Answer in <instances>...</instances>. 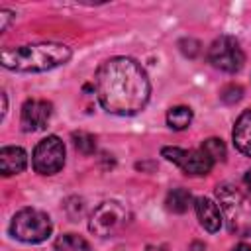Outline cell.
I'll list each match as a JSON object with an SVG mask.
<instances>
[{"label": "cell", "instance_id": "1", "mask_svg": "<svg viewBox=\"0 0 251 251\" xmlns=\"http://www.w3.org/2000/svg\"><path fill=\"white\" fill-rule=\"evenodd\" d=\"M94 88L100 106L116 116L139 114L151 96L147 73L135 59L124 55L110 57L98 67Z\"/></svg>", "mask_w": 251, "mask_h": 251}, {"label": "cell", "instance_id": "2", "mask_svg": "<svg viewBox=\"0 0 251 251\" xmlns=\"http://www.w3.org/2000/svg\"><path fill=\"white\" fill-rule=\"evenodd\" d=\"M73 51L69 45L63 43H29L20 47H6L2 49L0 61L2 67L16 73H45L55 67L69 63Z\"/></svg>", "mask_w": 251, "mask_h": 251}, {"label": "cell", "instance_id": "3", "mask_svg": "<svg viewBox=\"0 0 251 251\" xmlns=\"http://www.w3.org/2000/svg\"><path fill=\"white\" fill-rule=\"evenodd\" d=\"M216 198L227 231L237 237L251 235V198L229 182L216 186Z\"/></svg>", "mask_w": 251, "mask_h": 251}, {"label": "cell", "instance_id": "4", "mask_svg": "<svg viewBox=\"0 0 251 251\" xmlns=\"http://www.w3.org/2000/svg\"><path fill=\"white\" fill-rule=\"evenodd\" d=\"M53 231L51 218L35 208H22L10 222V233L24 243H41Z\"/></svg>", "mask_w": 251, "mask_h": 251}, {"label": "cell", "instance_id": "5", "mask_svg": "<svg viewBox=\"0 0 251 251\" xmlns=\"http://www.w3.org/2000/svg\"><path fill=\"white\" fill-rule=\"evenodd\" d=\"M129 214L127 210L114 200H106L94 208L88 220V229L98 237H112L120 233L127 226Z\"/></svg>", "mask_w": 251, "mask_h": 251}, {"label": "cell", "instance_id": "6", "mask_svg": "<svg viewBox=\"0 0 251 251\" xmlns=\"http://www.w3.org/2000/svg\"><path fill=\"white\" fill-rule=\"evenodd\" d=\"M208 61L224 73H237L245 63V53L235 37L220 35L208 47Z\"/></svg>", "mask_w": 251, "mask_h": 251}, {"label": "cell", "instance_id": "7", "mask_svg": "<svg viewBox=\"0 0 251 251\" xmlns=\"http://www.w3.org/2000/svg\"><path fill=\"white\" fill-rule=\"evenodd\" d=\"M33 171L39 175H55L65 165V143L57 135L43 137L31 155Z\"/></svg>", "mask_w": 251, "mask_h": 251}, {"label": "cell", "instance_id": "8", "mask_svg": "<svg viewBox=\"0 0 251 251\" xmlns=\"http://www.w3.org/2000/svg\"><path fill=\"white\" fill-rule=\"evenodd\" d=\"M161 155L175 163L182 173L192 175V176H202L208 175L214 167V161L200 149H180V147H163Z\"/></svg>", "mask_w": 251, "mask_h": 251}, {"label": "cell", "instance_id": "9", "mask_svg": "<svg viewBox=\"0 0 251 251\" xmlns=\"http://www.w3.org/2000/svg\"><path fill=\"white\" fill-rule=\"evenodd\" d=\"M53 114V104L41 98H29L24 102L22 106V116H20V124L24 131H39L43 129Z\"/></svg>", "mask_w": 251, "mask_h": 251}, {"label": "cell", "instance_id": "10", "mask_svg": "<svg viewBox=\"0 0 251 251\" xmlns=\"http://www.w3.org/2000/svg\"><path fill=\"white\" fill-rule=\"evenodd\" d=\"M194 210H196V216H198V222L200 226L210 231V233H216L220 227H222V210L218 208L216 202H212L210 198L206 196H200L194 200Z\"/></svg>", "mask_w": 251, "mask_h": 251}, {"label": "cell", "instance_id": "11", "mask_svg": "<svg viewBox=\"0 0 251 251\" xmlns=\"http://www.w3.org/2000/svg\"><path fill=\"white\" fill-rule=\"evenodd\" d=\"M27 167V153L18 145H4L0 149V171L4 176L20 175Z\"/></svg>", "mask_w": 251, "mask_h": 251}, {"label": "cell", "instance_id": "12", "mask_svg": "<svg viewBox=\"0 0 251 251\" xmlns=\"http://www.w3.org/2000/svg\"><path fill=\"white\" fill-rule=\"evenodd\" d=\"M231 141L233 147L251 157V110H245L239 114V118L233 124V131H231Z\"/></svg>", "mask_w": 251, "mask_h": 251}, {"label": "cell", "instance_id": "13", "mask_svg": "<svg viewBox=\"0 0 251 251\" xmlns=\"http://www.w3.org/2000/svg\"><path fill=\"white\" fill-rule=\"evenodd\" d=\"M192 202H194V198L186 188H173V190H169V194L165 198L167 210H171L175 214H184L192 206Z\"/></svg>", "mask_w": 251, "mask_h": 251}, {"label": "cell", "instance_id": "14", "mask_svg": "<svg viewBox=\"0 0 251 251\" xmlns=\"http://www.w3.org/2000/svg\"><path fill=\"white\" fill-rule=\"evenodd\" d=\"M192 122V110L188 106H173L169 112H167V126L171 129H186Z\"/></svg>", "mask_w": 251, "mask_h": 251}, {"label": "cell", "instance_id": "15", "mask_svg": "<svg viewBox=\"0 0 251 251\" xmlns=\"http://www.w3.org/2000/svg\"><path fill=\"white\" fill-rule=\"evenodd\" d=\"M55 251H90V245L76 233H63L55 239Z\"/></svg>", "mask_w": 251, "mask_h": 251}, {"label": "cell", "instance_id": "16", "mask_svg": "<svg viewBox=\"0 0 251 251\" xmlns=\"http://www.w3.org/2000/svg\"><path fill=\"white\" fill-rule=\"evenodd\" d=\"M200 151H204L214 163L226 161V155H227V149H226L224 141L218 139V137H208V139H204L202 145H200Z\"/></svg>", "mask_w": 251, "mask_h": 251}, {"label": "cell", "instance_id": "17", "mask_svg": "<svg viewBox=\"0 0 251 251\" xmlns=\"http://www.w3.org/2000/svg\"><path fill=\"white\" fill-rule=\"evenodd\" d=\"M73 143H75L76 151H80V153H84V155H90V153H94V149H96V139H94V135H90V133H86V131H75V133H73Z\"/></svg>", "mask_w": 251, "mask_h": 251}, {"label": "cell", "instance_id": "18", "mask_svg": "<svg viewBox=\"0 0 251 251\" xmlns=\"http://www.w3.org/2000/svg\"><path fill=\"white\" fill-rule=\"evenodd\" d=\"M220 98H222L224 104H235L243 98V88L239 84H227V86L222 88Z\"/></svg>", "mask_w": 251, "mask_h": 251}, {"label": "cell", "instance_id": "19", "mask_svg": "<svg viewBox=\"0 0 251 251\" xmlns=\"http://www.w3.org/2000/svg\"><path fill=\"white\" fill-rule=\"evenodd\" d=\"M178 49H180L182 55L194 59V57L200 53V41L194 39V37H182V39L178 41Z\"/></svg>", "mask_w": 251, "mask_h": 251}, {"label": "cell", "instance_id": "20", "mask_svg": "<svg viewBox=\"0 0 251 251\" xmlns=\"http://www.w3.org/2000/svg\"><path fill=\"white\" fill-rule=\"evenodd\" d=\"M14 18H16V14H14L12 10H8V8H2V10H0V29H2V31H6L8 24H10Z\"/></svg>", "mask_w": 251, "mask_h": 251}, {"label": "cell", "instance_id": "21", "mask_svg": "<svg viewBox=\"0 0 251 251\" xmlns=\"http://www.w3.org/2000/svg\"><path fill=\"white\" fill-rule=\"evenodd\" d=\"M243 182H245V186L251 190V169H249V171L243 175Z\"/></svg>", "mask_w": 251, "mask_h": 251}, {"label": "cell", "instance_id": "22", "mask_svg": "<svg viewBox=\"0 0 251 251\" xmlns=\"http://www.w3.org/2000/svg\"><path fill=\"white\" fill-rule=\"evenodd\" d=\"M231 251H251V245H247V243H239V245H235Z\"/></svg>", "mask_w": 251, "mask_h": 251}, {"label": "cell", "instance_id": "23", "mask_svg": "<svg viewBox=\"0 0 251 251\" xmlns=\"http://www.w3.org/2000/svg\"><path fill=\"white\" fill-rule=\"evenodd\" d=\"M145 251H167V247H163V245H149Z\"/></svg>", "mask_w": 251, "mask_h": 251}]
</instances>
